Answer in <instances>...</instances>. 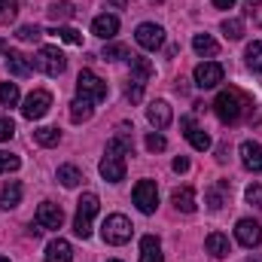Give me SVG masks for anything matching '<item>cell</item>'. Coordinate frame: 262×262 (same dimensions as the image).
<instances>
[{
  "instance_id": "7",
  "label": "cell",
  "mask_w": 262,
  "mask_h": 262,
  "mask_svg": "<svg viewBox=\"0 0 262 262\" xmlns=\"http://www.w3.org/2000/svg\"><path fill=\"white\" fill-rule=\"evenodd\" d=\"M49 107H52V95L43 92V89H37V92H31V95L25 98V104H21V116L34 122V119H43V116L49 113Z\"/></svg>"
},
{
  "instance_id": "14",
  "label": "cell",
  "mask_w": 262,
  "mask_h": 262,
  "mask_svg": "<svg viewBox=\"0 0 262 262\" xmlns=\"http://www.w3.org/2000/svg\"><path fill=\"white\" fill-rule=\"evenodd\" d=\"M183 134H186V140L192 143V149H198V152H204V149H210V134L204 128H198L195 122H192V116H183Z\"/></svg>"
},
{
  "instance_id": "10",
  "label": "cell",
  "mask_w": 262,
  "mask_h": 262,
  "mask_svg": "<svg viewBox=\"0 0 262 262\" xmlns=\"http://www.w3.org/2000/svg\"><path fill=\"white\" fill-rule=\"evenodd\" d=\"M235 238H238L241 247L253 250V247H259L262 244V226L256 223V220H238V226H235Z\"/></svg>"
},
{
  "instance_id": "44",
  "label": "cell",
  "mask_w": 262,
  "mask_h": 262,
  "mask_svg": "<svg viewBox=\"0 0 262 262\" xmlns=\"http://www.w3.org/2000/svg\"><path fill=\"white\" fill-rule=\"evenodd\" d=\"M107 3L116 6V9H125V6H128V0H107Z\"/></svg>"
},
{
  "instance_id": "37",
  "label": "cell",
  "mask_w": 262,
  "mask_h": 262,
  "mask_svg": "<svg viewBox=\"0 0 262 262\" xmlns=\"http://www.w3.org/2000/svg\"><path fill=\"white\" fill-rule=\"evenodd\" d=\"M18 40H25V43H37L40 37H43V31L37 28V25H25V28H18V34H15Z\"/></svg>"
},
{
  "instance_id": "12",
  "label": "cell",
  "mask_w": 262,
  "mask_h": 262,
  "mask_svg": "<svg viewBox=\"0 0 262 262\" xmlns=\"http://www.w3.org/2000/svg\"><path fill=\"white\" fill-rule=\"evenodd\" d=\"M146 119H149V125L156 131L168 128L171 125V119H174V110H171V104L168 101H152L149 107H146Z\"/></svg>"
},
{
  "instance_id": "27",
  "label": "cell",
  "mask_w": 262,
  "mask_h": 262,
  "mask_svg": "<svg viewBox=\"0 0 262 262\" xmlns=\"http://www.w3.org/2000/svg\"><path fill=\"white\" fill-rule=\"evenodd\" d=\"M101 58H104V61H128L131 49L125 46V43H107L104 52H101Z\"/></svg>"
},
{
  "instance_id": "11",
  "label": "cell",
  "mask_w": 262,
  "mask_h": 262,
  "mask_svg": "<svg viewBox=\"0 0 262 262\" xmlns=\"http://www.w3.org/2000/svg\"><path fill=\"white\" fill-rule=\"evenodd\" d=\"M98 171H101V177H104L107 183H122V180H125V156L107 152V156L101 159Z\"/></svg>"
},
{
  "instance_id": "40",
  "label": "cell",
  "mask_w": 262,
  "mask_h": 262,
  "mask_svg": "<svg viewBox=\"0 0 262 262\" xmlns=\"http://www.w3.org/2000/svg\"><path fill=\"white\" fill-rule=\"evenodd\" d=\"M244 195H247V201H250L253 207H259V210H262V186H259V183H250Z\"/></svg>"
},
{
  "instance_id": "23",
  "label": "cell",
  "mask_w": 262,
  "mask_h": 262,
  "mask_svg": "<svg viewBox=\"0 0 262 262\" xmlns=\"http://www.w3.org/2000/svg\"><path fill=\"white\" fill-rule=\"evenodd\" d=\"M192 49H195V55H201V58H213L220 52V43L210 34H195L192 37Z\"/></svg>"
},
{
  "instance_id": "41",
  "label": "cell",
  "mask_w": 262,
  "mask_h": 262,
  "mask_svg": "<svg viewBox=\"0 0 262 262\" xmlns=\"http://www.w3.org/2000/svg\"><path fill=\"white\" fill-rule=\"evenodd\" d=\"M12 134H15V122H12V119H6V116H0V143H3V140H9Z\"/></svg>"
},
{
  "instance_id": "4",
  "label": "cell",
  "mask_w": 262,
  "mask_h": 262,
  "mask_svg": "<svg viewBox=\"0 0 262 262\" xmlns=\"http://www.w3.org/2000/svg\"><path fill=\"white\" fill-rule=\"evenodd\" d=\"M131 232H134V226H131L128 216H122V213H113V216H107V220H104V226H101V235H104V241H107V244H113V247H122V244H128V241H131Z\"/></svg>"
},
{
  "instance_id": "35",
  "label": "cell",
  "mask_w": 262,
  "mask_h": 262,
  "mask_svg": "<svg viewBox=\"0 0 262 262\" xmlns=\"http://www.w3.org/2000/svg\"><path fill=\"white\" fill-rule=\"evenodd\" d=\"M52 34H58V40H64V43H70V46H82V34L73 31V28H55Z\"/></svg>"
},
{
  "instance_id": "47",
  "label": "cell",
  "mask_w": 262,
  "mask_h": 262,
  "mask_svg": "<svg viewBox=\"0 0 262 262\" xmlns=\"http://www.w3.org/2000/svg\"><path fill=\"white\" fill-rule=\"evenodd\" d=\"M0 262H9V259H6V256H0Z\"/></svg>"
},
{
  "instance_id": "17",
  "label": "cell",
  "mask_w": 262,
  "mask_h": 262,
  "mask_svg": "<svg viewBox=\"0 0 262 262\" xmlns=\"http://www.w3.org/2000/svg\"><path fill=\"white\" fill-rule=\"evenodd\" d=\"M70 259H73L70 241H64V238H52V241L46 244V262H70Z\"/></svg>"
},
{
  "instance_id": "24",
  "label": "cell",
  "mask_w": 262,
  "mask_h": 262,
  "mask_svg": "<svg viewBox=\"0 0 262 262\" xmlns=\"http://www.w3.org/2000/svg\"><path fill=\"white\" fill-rule=\"evenodd\" d=\"M128 64H131V79H137V82H143V85H146V79L152 76V61H149V58H143V55H131Z\"/></svg>"
},
{
  "instance_id": "21",
  "label": "cell",
  "mask_w": 262,
  "mask_h": 262,
  "mask_svg": "<svg viewBox=\"0 0 262 262\" xmlns=\"http://www.w3.org/2000/svg\"><path fill=\"white\" fill-rule=\"evenodd\" d=\"M6 70L12 73V76H18V79H25V76H31V61H28V55H21V52H6Z\"/></svg>"
},
{
  "instance_id": "5",
  "label": "cell",
  "mask_w": 262,
  "mask_h": 262,
  "mask_svg": "<svg viewBox=\"0 0 262 262\" xmlns=\"http://www.w3.org/2000/svg\"><path fill=\"white\" fill-rule=\"evenodd\" d=\"M134 40H137L140 49H146V52H159V49L165 46V28H162V25H152V21H143V25H137Z\"/></svg>"
},
{
  "instance_id": "28",
  "label": "cell",
  "mask_w": 262,
  "mask_h": 262,
  "mask_svg": "<svg viewBox=\"0 0 262 262\" xmlns=\"http://www.w3.org/2000/svg\"><path fill=\"white\" fill-rule=\"evenodd\" d=\"M58 180H61V186L73 189V186H79V183H82V171H79V168H73V165H61V168H58Z\"/></svg>"
},
{
  "instance_id": "36",
  "label": "cell",
  "mask_w": 262,
  "mask_h": 262,
  "mask_svg": "<svg viewBox=\"0 0 262 262\" xmlns=\"http://www.w3.org/2000/svg\"><path fill=\"white\" fill-rule=\"evenodd\" d=\"M18 165H21V159H18V156H12V152H3V149H0V174L18 171Z\"/></svg>"
},
{
  "instance_id": "42",
  "label": "cell",
  "mask_w": 262,
  "mask_h": 262,
  "mask_svg": "<svg viewBox=\"0 0 262 262\" xmlns=\"http://www.w3.org/2000/svg\"><path fill=\"white\" fill-rule=\"evenodd\" d=\"M174 171H177V174H186V171H189V159H183V156L174 159Z\"/></svg>"
},
{
  "instance_id": "29",
  "label": "cell",
  "mask_w": 262,
  "mask_h": 262,
  "mask_svg": "<svg viewBox=\"0 0 262 262\" xmlns=\"http://www.w3.org/2000/svg\"><path fill=\"white\" fill-rule=\"evenodd\" d=\"M34 140H37L40 146H58V140H61V131H58V128H49V125H43V128L34 131Z\"/></svg>"
},
{
  "instance_id": "13",
  "label": "cell",
  "mask_w": 262,
  "mask_h": 262,
  "mask_svg": "<svg viewBox=\"0 0 262 262\" xmlns=\"http://www.w3.org/2000/svg\"><path fill=\"white\" fill-rule=\"evenodd\" d=\"M37 223H40L43 229H61V223H64V210H61L55 201H43V204L37 207Z\"/></svg>"
},
{
  "instance_id": "3",
  "label": "cell",
  "mask_w": 262,
  "mask_h": 262,
  "mask_svg": "<svg viewBox=\"0 0 262 262\" xmlns=\"http://www.w3.org/2000/svg\"><path fill=\"white\" fill-rule=\"evenodd\" d=\"M76 98H85L92 104H101L107 98V82L95 70H79V76H76Z\"/></svg>"
},
{
  "instance_id": "32",
  "label": "cell",
  "mask_w": 262,
  "mask_h": 262,
  "mask_svg": "<svg viewBox=\"0 0 262 262\" xmlns=\"http://www.w3.org/2000/svg\"><path fill=\"white\" fill-rule=\"evenodd\" d=\"M0 104L3 107H15L18 104V85L15 82H0Z\"/></svg>"
},
{
  "instance_id": "45",
  "label": "cell",
  "mask_w": 262,
  "mask_h": 262,
  "mask_svg": "<svg viewBox=\"0 0 262 262\" xmlns=\"http://www.w3.org/2000/svg\"><path fill=\"white\" fill-rule=\"evenodd\" d=\"M262 0H244V6H247V9H250V12H253V9H256V6H259Z\"/></svg>"
},
{
  "instance_id": "30",
  "label": "cell",
  "mask_w": 262,
  "mask_h": 262,
  "mask_svg": "<svg viewBox=\"0 0 262 262\" xmlns=\"http://www.w3.org/2000/svg\"><path fill=\"white\" fill-rule=\"evenodd\" d=\"M49 18H52V21H67V18H73V3H70V0L52 3V6H49Z\"/></svg>"
},
{
  "instance_id": "26",
  "label": "cell",
  "mask_w": 262,
  "mask_h": 262,
  "mask_svg": "<svg viewBox=\"0 0 262 262\" xmlns=\"http://www.w3.org/2000/svg\"><path fill=\"white\" fill-rule=\"evenodd\" d=\"M226 195H229V180H220L216 186H210V189L204 192V198H207V207H210V210H220V207L226 204Z\"/></svg>"
},
{
  "instance_id": "15",
  "label": "cell",
  "mask_w": 262,
  "mask_h": 262,
  "mask_svg": "<svg viewBox=\"0 0 262 262\" xmlns=\"http://www.w3.org/2000/svg\"><path fill=\"white\" fill-rule=\"evenodd\" d=\"M241 162H244L247 171L262 174V146L256 140H244V143H241Z\"/></svg>"
},
{
  "instance_id": "1",
  "label": "cell",
  "mask_w": 262,
  "mask_h": 262,
  "mask_svg": "<svg viewBox=\"0 0 262 262\" xmlns=\"http://www.w3.org/2000/svg\"><path fill=\"white\" fill-rule=\"evenodd\" d=\"M247 107H250V101H247L238 89H223V92L216 95V101H213V113H216L223 122H229V125L238 122Z\"/></svg>"
},
{
  "instance_id": "8",
  "label": "cell",
  "mask_w": 262,
  "mask_h": 262,
  "mask_svg": "<svg viewBox=\"0 0 262 262\" xmlns=\"http://www.w3.org/2000/svg\"><path fill=\"white\" fill-rule=\"evenodd\" d=\"M134 204H137V210L140 213H156V207H159V189H156V183L152 180H140L137 186H134Z\"/></svg>"
},
{
  "instance_id": "43",
  "label": "cell",
  "mask_w": 262,
  "mask_h": 262,
  "mask_svg": "<svg viewBox=\"0 0 262 262\" xmlns=\"http://www.w3.org/2000/svg\"><path fill=\"white\" fill-rule=\"evenodd\" d=\"M210 3H213L216 9H232V6H235V0H210Z\"/></svg>"
},
{
  "instance_id": "34",
  "label": "cell",
  "mask_w": 262,
  "mask_h": 262,
  "mask_svg": "<svg viewBox=\"0 0 262 262\" xmlns=\"http://www.w3.org/2000/svg\"><path fill=\"white\" fill-rule=\"evenodd\" d=\"M18 15V0H0V25H9Z\"/></svg>"
},
{
  "instance_id": "9",
  "label": "cell",
  "mask_w": 262,
  "mask_h": 262,
  "mask_svg": "<svg viewBox=\"0 0 262 262\" xmlns=\"http://www.w3.org/2000/svg\"><path fill=\"white\" fill-rule=\"evenodd\" d=\"M192 79H195L198 89H216L223 82V64L216 61H201V64L192 70Z\"/></svg>"
},
{
  "instance_id": "31",
  "label": "cell",
  "mask_w": 262,
  "mask_h": 262,
  "mask_svg": "<svg viewBox=\"0 0 262 262\" xmlns=\"http://www.w3.org/2000/svg\"><path fill=\"white\" fill-rule=\"evenodd\" d=\"M244 58H247V67H250L253 73H262V43L259 40H253V43L247 46V55H244Z\"/></svg>"
},
{
  "instance_id": "6",
  "label": "cell",
  "mask_w": 262,
  "mask_h": 262,
  "mask_svg": "<svg viewBox=\"0 0 262 262\" xmlns=\"http://www.w3.org/2000/svg\"><path fill=\"white\" fill-rule=\"evenodd\" d=\"M37 67H40L46 76H61L67 70V58L58 46H43V49L37 52Z\"/></svg>"
},
{
  "instance_id": "25",
  "label": "cell",
  "mask_w": 262,
  "mask_h": 262,
  "mask_svg": "<svg viewBox=\"0 0 262 262\" xmlns=\"http://www.w3.org/2000/svg\"><path fill=\"white\" fill-rule=\"evenodd\" d=\"M95 116V104L92 101H85V98H76L73 104H70V122H89Z\"/></svg>"
},
{
  "instance_id": "46",
  "label": "cell",
  "mask_w": 262,
  "mask_h": 262,
  "mask_svg": "<svg viewBox=\"0 0 262 262\" xmlns=\"http://www.w3.org/2000/svg\"><path fill=\"white\" fill-rule=\"evenodd\" d=\"M247 262H262V256H250V259H247Z\"/></svg>"
},
{
  "instance_id": "33",
  "label": "cell",
  "mask_w": 262,
  "mask_h": 262,
  "mask_svg": "<svg viewBox=\"0 0 262 262\" xmlns=\"http://www.w3.org/2000/svg\"><path fill=\"white\" fill-rule=\"evenodd\" d=\"M223 34H226L229 40H241V37H244V21H241V18H226V21H223Z\"/></svg>"
},
{
  "instance_id": "48",
  "label": "cell",
  "mask_w": 262,
  "mask_h": 262,
  "mask_svg": "<svg viewBox=\"0 0 262 262\" xmlns=\"http://www.w3.org/2000/svg\"><path fill=\"white\" fill-rule=\"evenodd\" d=\"M110 262H119V259H110Z\"/></svg>"
},
{
  "instance_id": "16",
  "label": "cell",
  "mask_w": 262,
  "mask_h": 262,
  "mask_svg": "<svg viewBox=\"0 0 262 262\" xmlns=\"http://www.w3.org/2000/svg\"><path fill=\"white\" fill-rule=\"evenodd\" d=\"M92 34H95V37H101V40H113V37L119 34V18H116V15H110V12L98 15V18L92 21Z\"/></svg>"
},
{
  "instance_id": "20",
  "label": "cell",
  "mask_w": 262,
  "mask_h": 262,
  "mask_svg": "<svg viewBox=\"0 0 262 262\" xmlns=\"http://www.w3.org/2000/svg\"><path fill=\"white\" fill-rule=\"evenodd\" d=\"M204 247H207V253H210V256H216V259H223V256H229V253H232V244H229V238H226L223 232H210V235H207V241H204Z\"/></svg>"
},
{
  "instance_id": "22",
  "label": "cell",
  "mask_w": 262,
  "mask_h": 262,
  "mask_svg": "<svg viewBox=\"0 0 262 262\" xmlns=\"http://www.w3.org/2000/svg\"><path fill=\"white\" fill-rule=\"evenodd\" d=\"M171 201H174V207L177 210H183V213H192L198 204H195V189L192 186H180V189H174L171 192Z\"/></svg>"
},
{
  "instance_id": "19",
  "label": "cell",
  "mask_w": 262,
  "mask_h": 262,
  "mask_svg": "<svg viewBox=\"0 0 262 262\" xmlns=\"http://www.w3.org/2000/svg\"><path fill=\"white\" fill-rule=\"evenodd\" d=\"M21 183L18 180H9V183H3L0 186V207L3 210H12V207H18V201H21Z\"/></svg>"
},
{
  "instance_id": "39",
  "label": "cell",
  "mask_w": 262,
  "mask_h": 262,
  "mask_svg": "<svg viewBox=\"0 0 262 262\" xmlns=\"http://www.w3.org/2000/svg\"><path fill=\"white\" fill-rule=\"evenodd\" d=\"M125 98H128L131 104H137V101L143 98V82H137V79H128V85H125Z\"/></svg>"
},
{
  "instance_id": "2",
  "label": "cell",
  "mask_w": 262,
  "mask_h": 262,
  "mask_svg": "<svg viewBox=\"0 0 262 262\" xmlns=\"http://www.w3.org/2000/svg\"><path fill=\"white\" fill-rule=\"evenodd\" d=\"M98 207H101V201L95 192H82V198L76 201V216H73V232H76V238H89L92 235V220L98 216Z\"/></svg>"
},
{
  "instance_id": "18",
  "label": "cell",
  "mask_w": 262,
  "mask_h": 262,
  "mask_svg": "<svg viewBox=\"0 0 262 262\" xmlns=\"http://www.w3.org/2000/svg\"><path fill=\"white\" fill-rule=\"evenodd\" d=\"M140 262H165V256H162V241L156 235H143L140 238Z\"/></svg>"
},
{
  "instance_id": "38",
  "label": "cell",
  "mask_w": 262,
  "mask_h": 262,
  "mask_svg": "<svg viewBox=\"0 0 262 262\" xmlns=\"http://www.w3.org/2000/svg\"><path fill=\"white\" fill-rule=\"evenodd\" d=\"M165 146H168V140H165V137H162L159 131H152V134H146V149H149V152H162Z\"/></svg>"
}]
</instances>
